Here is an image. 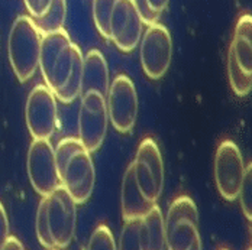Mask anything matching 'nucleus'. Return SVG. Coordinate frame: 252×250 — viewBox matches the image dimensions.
<instances>
[{
	"label": "nucleus",
	"mask_w": 252,
	"mask_h": 250,
	"mask_svg": "<svg viewBox=\"0 0 252 250\" xmlns=\"http://www.w3.org/2000/svg\"><path fill=\"white\" fill-rule=\"evenodd\" d=\"M81 149H86V148L83 146V143L77 138H65V139H63V140L58 142L57 148H54L58 175L61 176L63 171L67 167V164L70 162V159L76 155L78 150Z\"/></svg>",
	"instance_id": "nucleus-21"
},
{
	"label": "nucleus",
	"mask_w": 252,
	"mask_h": 250,
	"mask_svg": "<svg viewBox=\"0 0 252 250\" xmlns=\"http://www.w3.org/2000/svg\"><path fill=\"white\" fill-rule=\"evenodd\" d=\"M87 250H116L115 237L107 225L100 224L94 228L90 236Z\"/></svg>",
	"instance_id": "nucleus-24"
},
{
	"label": "nucleus",
	"mask_w": 252,
	"mask_h": 250,
	"mask_svg": "<svg viewBox=\"0 0 252 250\" xmlns=\"http://www.w3.org/2000/svg\"><path fill=\"white\" fill-rule=\"evenodd\" d=\"M222 250H227V249H222Z\"/></svg>",
	"instance_id": "nucleus-33"
},
{
	"label": "nucleus",
	"mask_w": 252,
	"mask_h": 250,
	"mask_svg": "<svg viewBox=\"0 0 252 250\" xmlns=\"http://www.w3.org/2000/svg\"><path fill=\"white\" fill-rule=\"evenodd\" d=\"M65 16H67V0H51L47 12L42 16L35 18L33 22L42 32V35H45L64 29Z\"/></svg>",
	"instance_id": "nucleus-18"
},
{
	"label": "nucleus",
	"mask_w": 252,
	"mask_h": 250,
	"mask_svg": "<svg viewBox=\"0 0 252 250\" xmlns=\"http://www.w3.org/2000/svg\"><path fill=\"white\" fill-rule=\"evenodd\" d=\"M35 227H36V237H38L39 243L45 249H55V245H54V240H52V236H51L48 213H47V197H42V200L38 205Z\"/></svg>",
	"instance_id": "nucleus-22"
},
{
	"label": "nucleus",
	"mask_w": 252,
	"mask_h": 250,
	"mask_svg": "<svg viewBox=\"0 0 252 250\" xmlns=\"http://www.w3.org/2000/svg\"><path fill=\"white\" fill-rule=\"evenodd\" d=\"M25 119L28 130L33 139L50 140L57 127V99L47 85L38 84L29 93Z\"/></svg>",
	"instance_id": "nucleus-11"
},
{
	"label": "nucleus",
	"mask_w": 252,
	"mask_h": 250,
	"mask_svg": "<svg viewBox=\"0 0 252 250\" xmlns=\"http://www.w3.org/2000/svg\"><path fill=\"white\" fill-rule=\"evenodd\" d=\"M227 77L233 93L239 97H245L251 93L252 74L245 73L236 62L235 56L229 51L227 54Z\"/></svg>",
	"instance_id": "nucleus-19"
},
{
	"label": "nucleus",
	"mask_w": 252,
	"mask_h": 250,
	"mask_svg": "<svg viewBox=\"0 0 252 250\" xmlns=\"http://www.w3.org/2000/svg\"><path fill=\"white\" fill-rule=\"evenodd\" d=\"M132 165L142 195L151 202H157L164 190V162L154 139L147 138L139 143Z\"/></svg>",
	"instance_id": "nucleus-4"
},
{
	"label": "nucleus",
	"mask_w": 252,
	"mask_h": 250,
	"mask_svg": "<svg viewBox=\"0 0 252 250\" xmlns=\"http://www.w3.org/2000/svg\"><path fill=\"white\" fill-rule=\"evenodd\" d=\"M248 250H251V249H248Z\"/></svg>",
	"instance_id": "nucleus-34"
},
{
	"label": "nucleus",
	"mask_w": 252,
	"mask_h": 250,
	"mask_svg": "<svg viewBox=\"0 0 252 250\" xmlns=\"http://www.w3.org/2000/svg\"><path fill=\"white\" fill-rule=\"evenodd\" d=\"M76 205L74 200L63 185L57 187L50 195H47V213L55 249H65L74 239Z\"/></svg>",
	"instance_id": "nucleus-10"
},
{
	"label": "nucleus",
	"mask_w": 252,
	"mask_h": 250,
	"mask_svg": "<svg viewBox=\"0 0 252 250\" xmlns=\"http://www.w3.org/2000/svg\"><path fill=\"white\" fill-rule=\"evenodd\" d=\"M118 0H93V19L94 25L97 28L99 33L103 38L109 39V26H110V18L115 9Z\"/></svg>",
	"instance_id": "nucleus-20"
},
{
	"label": "nucleus",
	"mask_w": 252,
	"mask_h": 250,
	"mask_svg": "<svg viewBox=\"0 0 252 250\" xmlns=\"http://www.w3.org/2000/svg\"><path fill=\"white\" fill-rule=\"evenodd\" d=\"M9 236V220L3 204L0 202V246Z\"/></svg>",
	"instance_id": "nucleus-28"
},
{
	"label": "nucleus",
	"mask_w": 252,
	"mask_h": 250,
	"mask_svg": "<svg viewBox=\"0 0 252 250\" xmlns=\"http://www.w3.org/2000/svg\"><path fill=\"white\" fill-rule=\"evenodd\" d=\"M139 222L141 219L126 220L121 231L119 245L116 250H141L139 243Z\"/></svg>",
	"instance_id": "nucleus-23"
},
{
	"label": "nucleus",
	"mask_w": 252,
	"mask_h": 250,
	"mask_svg": "<svg viewBox=\"0 0 252 250\" xmlns=\"http://www.w3.org/2000/svg\"><path fill=\"white\" fill-rule=\"evenodd\" d=\"M26 169L31 185L41 195L47 197L61 185L54 146L47 139H33L26 158Z\"/></svg>",
	"instance_id": "nucleus-8"
},
{
	"label": "nucleus",
	"mask_w": 252,
	"mask_h": 250,
	"mask_svg": "<svg viewBox=\"0 0 252 250\" xmlns=\"http://www.w3.org/2000/svg\"><path fill=\"white\" fill-rule=\"evenodd\" d=\"M0 250H24V245L15 236H7V239L0 246Z\"/></svg>",
	"instance_id": "nucleus-29"
},
{
	"label": "nucleus",
	"mask_w": 252,
	"mask_h": 250,
	"mask_svg": "<svg viewBox=\"0 0 252 250\" xmlns=\"http://www.w3.org/2000/svg\"><path fill=\"white\" fill-rule=\"evenodd\" d=\"M109 120L119 133H130L138 117V94L133 81L125 74L116 75L106 94Z\"/></svg>",
	"instance_id": "nucleus-5"
},
{
	"label": "nucleus",
	"mask_w": 252,
	"mask_h": 250,
	"mask_svg": "<svg viewBox=\"0 0 252 250\" xmlns=\"http://www.w3.org/2000/svg\"><path fill=\"white\" fill-rule=\"evenodd\" d=\"M109 87L110 78L106 58L99 50H90L83 58L81 94L93 91L106 97Z\"/></svg>",
	"instance_id": "nucleus-14"
},
{
	"label": "nucleus",
	"mask_w": 252,
	"mask_h": 250,
	"mask_svg": "<svg viewBox=\"0 0 252 250\" xmlns=\"http://www.w3.org/2000/svg\"><path fill=\"white\" fill-rule=\"evenodd\" d=\"M189 250H203L202 239H200V237H199V239H196V240H194V243L190 246V249Z\"/></svg>",
	"instance_id": "nucleus-31"
},
{
	"label": "nucleus",
	"mask_w": 252,
	"mask_h": 250,
	"mask_svg": "<svg viewBox=\"0 0 252 250\" xmlns=\"http://www.w3.org/2000/svg\"><path fill=\"white\" fill-rule=\"evenodd\" d=\"M24 3L29 12V16L35 19V18L42 16L47 12L51 0H24Z\"/></svg>",
	"instance_id": "nucleus-27"
},
{
	"label": "nucleus",
	"mask_w": 252,
	"mask_h": 250,
	"mask_svg": "<svg viewBox=\"0 0 252 250\" xmlns=\"http://www.w3.org/2000/svg\"><path fill=\"white\" fill-rule=\"evenodd\" d=\"M238 198L241 201V208L245 214V217L248 220L252 219V167L248 165V168H245V174L244 179L239 188V194Z\"/></svg>",
	"instance_id": "nucleus-25"
},
{
	"label": "nucleus",
	"mask_w": 252,
	"mask_h": 250,
	"mask_svg": "<svg viewBox=\"0 0 252 250\" xmlns=\"http://www.w3.org/2000/svg\"><path fill=\"white\" fill-rule=\"evenodd\" d=\"M144 22L132 0H118L110 18V41L122 52H132L138 47Z\"/></svg>",
	"instance_id": "nucleus-12"
},
{
	"label": "nucleus",
	"mask_w": 252,
	"mask_h": 250,
	"mask_svg": "<svg viewBox=\"0 0 252 250\" xmlns=\"http://www.w3.org/2000/svg\"><path fill=\"white\" fill-rule=\"evenodd\" d=\"M167 250H189L199 233V211L187 195H181L171 202L167 219H164Z\"/></svg>",
	"instance_id": "nucleus-3"
},
{
	"label": "nucleus",
	"mask_w": 252,
	"mask_h": 250,
	"mask_svg": "<svg viewBox=\"0 0 252 250\" xmlns=\"http://www.w3.org/2000/svg\"><path fill=\"white\" fill-rule=\"evenodd\" d=\"M141 65L145 75L151 80H159L168 71L173 58V39L170 30L155 22L148 25L141 36Z\"/></svg>",
	"instance_id": "nucleus-7"
},
{
	"label": "nucleus",
	"mask_w": 252,
	"mask_h": 250,
	"mask_svg": "<svg viewBox=\"0 0 252 250\" xmlns=\"http://www.w3.org/2000/svg\"><path fill=\"white\" fill-rule=\"evenodd\" d=\"M147 1H148V6L151 7L152 12L161 15L164 12V9L167 7V4H168L170 0H147Z\"/></svg>",
	"instance_id": "nucleus-30"
},
{
	"label": "nucleus",
	"mask_w": 252,
	"mask_h": 250,
	"mask_svg": "<svg viewBox=\"0 0 252 250\" xmlns=\"http://www.w3.org/2000/svg\"><path fill=\"white\" fill-rule=\"evenodd\" d=\"M139 243L141 250L165 249L164 216L157 204L139 222Z\"/></svg>",
	"instance_id": "nucleus-17"
},
{
	"label": "nucleus",
	"mask_w": 252,
	"mask_h": 250,
	"mask_svg": "<svg viewBox=\"0 0 252 250\" xmlns=\"http://www.w3.org/2000/svg\"><path fill=\"white\" fill-rule=\"evenodd\" d=\"M157 202L148 201L141 193L135 174H133V165L132 162L126 168L124 181H122V190H121V208H122V217L124 220H133V219H142Z\"/></svg>",
	"instance_id": "nucleus-15"
},
{
	"label": "nucleus",
	"mask_w": 252,
	"mask_h": 250,
	"mask_svg": "<svg viewBox=\"0 0 252 250\" xmlns=\"http://www.w3.org/2000/svg\"><path fill=\"white\" fill-rule=\"evenodd\" d=\"M229 51L235 56L238 65L245 73L252 74V18L250 13H245L238 19Z\"/></svg>",
	"instance_id": "nucleus-16"
},
{
	"label": "nucleus",
	"mask_w": 252,
	"mask_h": 250,
	"mask_svg": "<svg viewBox=\"0 0 252 250\" xmlns=\"http://www.w3.org/2000/svg\"><path fill=\"white\" fill-rule=\"evenodd\" d=\"M109 125L106 97L97 93L81 94L78 110V139L86 150L96 152L104 142Z\"/></svg>",
	"instance_id": "nucleus-6"
},
{
	"label": "nucleus",
	"mask_w": 252,
	"mask_h": 250,
	"mask_svg": "<svg viewBox=\"0 0 252 250\" xmlns=\"http://www.w3.org/2000/svg\"><path fill=\"white\" fill-rule=\"evenodd\" d=\"M213 172L219 194L226 201L236 200L245 174V165L242 153L235 142L223 140L219 143L215 155Z\"/></svg>",
	"instance_id": "nucleus-9"
},
{
	"label": "nucleus",
	"mask_w": 252,
	"mask_h": 250,
	"mask_svg": "<svg viewBox=\"0 0 252 250\" xmlns=\"http://www.w3.org/2000/svg\"><path fill=\"white\" fill-rule=\"evenodd\" d=\"M61 185L68 191L76 204H84L92 197L96 182V171L89 150L81 149L70 159L60 176Z\"/></svg>",
	"instance_id": "nucleus-13"
},
{
	"label": "nucleus",
	"mask_w": 252,
	"mask_h": 250,
	"mask_svg": "<svg viewBox=\"0 0 252 250\" xmlns=\"http://www.w3.org/2000/svg\"><path fill=\"white\" fill-rule=\"evenodd\" d=\"M42 32L31 16H18L9 32L7 54L12 70L21 83L31 80L39 67Z\"/></svg>",
	"instance_id": "nucleus-2"
},
{
	"label": "nucleus",
	"mask_w": 252,
	"mask_h": 250,
	"mask_svg": "<svg viewBox=\"0 0 252 250\" xmlns=\"http://www.w3.org/2000/svg\"><path fill=\"white\" fill-rule=\"evenodd\" d=\"M51 250H60V249H51Z\"/></svg>",
	"instance_id": "nucleus-32"
},
{
	"label": "nucleus",
	"mask_w": 252,
	"mask_h": 250,
	"mask_svg": "<svg viewBox=\"0 0 252 250\" xmlns=\"http://www.w3.org/2000/svg\"><path fill=\"white\" fill-rule=\"evenodd\" d=\"M132 1H133L136 10L139 12L144 25H152V24L158 22V19H159L161 15L152 12L151 7L148 6V1H147V0H132Z\"/></svg>",
	"instance_id": "nucleus-26"
},
{
	"label": "nucleus",
	"mask_w": 252,
	"mask_h": 250,
	"mask_svg": "<svg viewBox=\"0 0 252 250\" xmlns=\"http://www.w3.org/2000/svg\"><path fill=\"white\" fill-rule=\"evenodd\" d=\"M83 52L71 42L67 30L60 29L42 36L39 70L45 80V85L57 96L67 84L74 62Z\"/></svg>",
	"instance_id": "nucleus-1"
}]
</instances>
